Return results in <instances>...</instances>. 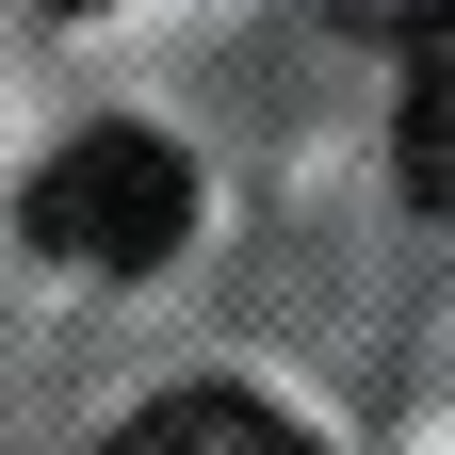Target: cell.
<instances>
[{
    "mask_svg": "<svg viewBox=\"0 0 455 455\" xmlns=\"http://www.w3.org/2000/svg\"><path fill=\"white\" fill-rule=\"evenodd\" d=\"M17 228H33V260H66V276H163L180 228H196V163L163 131H82V147L33 163Z\"/></svg>",
    "mask_w": 455,
    "mask_h": 455,
    "instance_id": "obj_1",
    "label": "cell"
},
{
    "mask_svg": "<svg viewBox=\"0 0 455 455\" xmlns=\"http://www.w3.org/2000/svg\"><path fill=\"white\" fill-rule=\"evenodd\" d=\"M325 17H341V33H374V49H390V33H439V17H455V0H325Z\"/></svg>",
    "mask_w": 455,
    "mask_h": 455,
    "instance_id": "obj_4",
    "label": "cell"
},
{
    "mask_svg": "<svg viewBox=\"0 0 455 455\" xmlns=\"http://www.w3.org/2000/svg\"><path fill=\"white\" fill-rule=\"evenodd\" d=\"M390 180H407V212H455V17L407 33V131H390Z\"/></svg>",
    "mask_w": 455,
    "mask_h": 455,
    "instance_id": "obj_2",
    "label": "cell"
},
{
    "mask_svg": "<svg viewBox=\"0 0 455 455\" xmlns=\"http://www.w3.org/2000/svg\"><path fill=\"white\" fill-rule=\"evenodd\" d=\"M66 17H82V0H66Z\"/></svg>",
    "mask_w": 455,
    "mask_h": 455,
    "instance_id": "obj_5",
    "label": "cell"
},
{
    "mask_svg": "<svg viewBox=\"0 0 455 455\" xmlns=\"http://www.w3.org/2000/svg\"><path fill=\"white\" fill-rule=\"evenodd\" d=\"M98 455H309L276 407H244V390H163V407L131 439H98Z\"/></svg>",
    "mask_w": 455,
    "mask_h": 455,
    "instance_id": "obj_3",
    "label": "cell"
}]
</instances>
